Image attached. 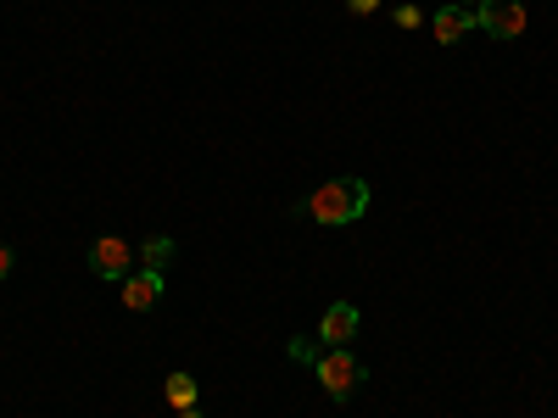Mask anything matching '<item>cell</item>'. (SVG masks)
I'll list each match as a JSON object with an SVG mask.
<instances>
[{
    "label": "cell",
    "mask_w": 558,
    "mask_h": 418,
    "mask_svg": "<svg viewBox=\"0 0 558 418\" xmlns=\"http://www.w3.org/2000/svg\"><path fill=\"white\" fill-rule=\"evenodd\" d=\"M162 396H168V407H173V413H184V407H196V396H202V391H196V380H191V374H184V368H179V374H168Z\"/></svg>",
    "instance_id": "obj_8"
},
{
    "label": "cell",
    "mask_w": 558,
    "mask_h": 418,
    "mask_svg": "<svg viewBox=\"0 0 558 418\" xmlns=\"http://www.w3.org/2000/svg\"><path fill=\"white\" fill-rule=\"evenodd\" d=\"M475 23H481L492 39H520L531 17H525L520 0H481V7H475Z\"/></svg>",
    "instance_id": "obj_3"
},
{
    "label": "cell",
    "mask_w": 558,
    "mask_h": 418,
    "mask_svg": "<svg viewBox=\"0 0 558 418\" xmlns=\"http://www.w3.org/2000/svg\"><path fill=\"white\" fill-rule=\"evenodd\" d=\"M307 212L324 223V229H341V223H357L368 212V179L347 173V179H330L318 184V190L307 196Z\"/></svg>",
    "instance_id": "obj_1"
},
{
    "label": "cell",
    "mask_w": 558,
    "mask_h": 418,
    "mask_svg": "<svg viewBox=\"0 0 558 418\" xmlns=\"http://www.w3.org/2000/svg\"><path fill=\"white\" fill-rule=\"evenodd\" d=\"M291 357H296V362H313L318 352H313V341H291Z\"/></svg>",
    "instance_id": "obj_12"
},
{
    "label": "cell",
    "mask_w": 558,
    "mask_h": 418,
    "mask_svg": "<svg viewBox=\"0 0 558 418\" xmlns=\"http://www.w3.org/2000/svg\"><path fill=\"white\" fill-rule=\"evenodd\" d=\"M452 7H481V0H452Z\"/></svg>",
    "instance_id": "obj_15"
},
{
    "label": "cell",
    "mask_w": 558,
    "mask_h": 418,
    "mask_svg": "<svg viewBox=\"0 0 558 418\" xmlns=\"http://www.w3.org/2000/svg\"><path fill=\"white\" fill-rule=\"evenodd\" d=\"M391 17H397V28H418V23H425V12H418V7H397Z\"/></svg>",
    "instance_id": "obj_10"
},
{
    "label": "cell",
    "mask_w": 558,
    "mask_h": 418,
    "mask_svg": "<svg viewBox=\"0 0 558 418\" xmlns=\"http://www.w3.org/2000/svg\"><path fill=\"white\" fill-rule=\"evenodd\" d=\"M470 28H475V12H470V7H452V0H447V7H441L436 17H430V34H436L441 45H458Z\"/></svg>",
    "instance_id": "obj_7"
},
{
    "label": "cell",
    "mask_w": 558,
    "mask_h": 418,
    "mask_svg": "<svg viewBox=\"0 0 558 418\" xmlns=\"http://www.w3.org/2000/svg\"><path fill=\"white\" fill-rule=\"evenodd\" d=\"M118 285H123V307H129V312H151L157 296H162V273H157V268H140V273L118 279Z\"/></svg>",
    "instance_id": "obj_5"
},
{
    "label": "cell",
    "mask_w": 558,
    "mask_h": 418,
    "mask_svg": "<svg viewBox=\"0 0 558 418\" xmlns=\"http://www.w3.org/2000/svg\"><path fill=\"white\" fill-rule=\"evenodd\" d=\"M347 12L352 17H368V12H380V0H347Z\"/></svg>",
    "instance_id": "obj_11"
},
{
    "label": "cell",
    "mask_w": 558,
    "mask_h": 418,
    "mask_svg": "<svg viewBox=\"0 0 558 418\" xmlns=\"http://www.w3.org/2000/svg\"><path fill=\"white\" fill-rule=\"evenodd\" d=\"M168 257H173V241H168V235H162V241H151L146 251H140V262H146V268H157V273L168 268Z\"/></svg>",
    "instance_id": "obj_9"
},
{
    "label": "cell",
    "mask_w": 558,
    "mask_h": 418,
    "mask_svg": "<svg viewBox=\"0 0 558 418\" xmlns=\"http://www.w3.org/2000/svg\"><path fill=\"white\" fill-rule=\"evenodd\" d=\"M313 374H318L324 396L347 402V396L363 385V362H357V352H352V346H330L324 357H313Z\"/></svg>",
    "instance_id": "obj_2"
},
{
    "label": "cell",
    "mask_w": 558,
    "mask_h": 418,
    "mask_svg": "<svg viewBox=\"0 0 558 418\" xmlns=\"http://www.w3.org/2000/svg\"><path fill=\"white\" fill-rule=\"evenodd\" d=\"M129 268H134V246L129 241L101 235L96 246H89V273L96 279H129Z\"/></svg>",
    "instance_id": "obj_4"
},
{
    "label": "cell",
    "mask_w": 558,
    "mask_h": 418,
    "mask_svg": "<svg viewBox=\"0 0 558 418\" xmlns=\"http://www.w3.org/2000/svg\"><path fill=\"white\" fill-rule=\"evenodd\" d=\"M12 262H17V257H12L7 246H0V279H12Z\"/></svg>",
    "instance_id": "obj_13"
},
{
    "label": "cell",
    "mask_w": 558,
    "mask_h": 418,
    "mask_svg": "<svg viewBox=\"0 0 558 418\" xmlns=\"http://www.w3.org/2000/svg\"><path fill=\"white\" fill-rule=\"evenodd\" d=\"M357 307L352 302H336L330 312H324V323H318V335H324V346H352V335H357Z\"/></svg>",
    "instance_id": "obj_6"
},
{
    "label": "cell",
    "mask_w": 558,
    "mask_h": 418,
    "mask_svg": "<svg viewBox=\"0 0 558 418\" xmlns=\"http://www.w3.org/2000/svg\"><path fill=\"white\" fill-rule=\"evenodd\" d=\"M179 418H202V413H196V407H184V413H179Z\"/></svg>",
    "instance_id": "obj_14"
}]
</instances>
